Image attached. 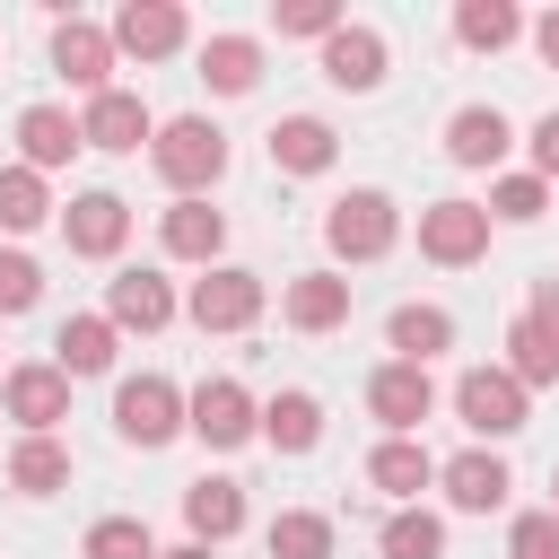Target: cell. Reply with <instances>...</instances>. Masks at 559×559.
I'll use <instances>...</instances> for the list:
<instances>
[{
	"label": "cell",
	"mask_w": 559,
	"mask_h": 559,
	"mask_svg": "<svg viewBox=\"0 0 559 559\" xmlns=\"http://www.w3.org/2000/svg\"><path fill=\"white\" fill-rule=\"evenodd\" d=\"M550 515H559V472H550Z\"/></svg>",
	"instance_id": "7bdbcfd3"
},
{
	"label": "cell",
	"mask_w": 559,
	"mask_h": 559,
	"mask_svg": "<svg viewBox=\"0 0 559 559\" xmlns=\"http://www.w3.org/2000/svg\"><path fill=\"white\" fill-rule=\"evenodd\" d=\"M262 542H271V559H332V515L323 507H280L271 524H262Z\"/></svg>",
	"instance_id": "83f0119b"
},
{
	"label": "cell",
	"mask_w": 559,
	"mask_h": 559,
	"mask_svg": "<svg viewBox=\"0 0 559 559\" xmlns=\"http://www.w3.org/2000/svg\"><path fill=\"white\" fill-rule=\"evenodd\" d=\"M114 35L96 26V17H52V70L79 87V96H105L114 87Z\"/></svg>",
	"instance_id": "4fadbf2b"
},
{
	"label": "cell",
	"mask_w": 559,
	"mask_h": 559,
	"mask_svg": "<svg viewBox=\"0 0 559 559\" xmlns=\"http://www.w3.org/2000/svg\"><path fill=\"white\" fill-rule=\"evenodd\" d=\"M114 332H166L175 314H183V297H175V280L166 271H148V262H131V271H114L105 280V306H96Z\"/></svg>",
	"instance_id": "ba28073f"
},
{
	"label": "cell",
	"mask_w": 559,
	"mask_h": 559,
	"mask_svg": "<svg viewBox=\"0 0 559 559\" xmlns=\"http://www.w3.org/2000/svg\"><path fill=\"white\" fill-rule=\"evenodd\" d=\"M9 489H17V498L70 489V445H61V437H17V445H9Z\"/></svg>",
	"instance_id": "4316f807"
},
{
	"label": "cell",
	"mask_w": 559,
	"mask_h": 559,
	"mask_svg": "<svg viewBox=\"0 0 559 559\" xmlns=\"http://www.w3.org/2000/svg\"><path fill=\"white\" fill-rule=\"evenodd\" d=\"M498 367H507V376H515L524 393H533V384H559V349H550V341H542V332H533L524 314L507 323V358H498Z\"/></svg>",
	"instance_id": "836d02e7"
},
{
	"label": "cell",
	"mask_w": 559,
	"mask_h": 559,
	"mask_svg": "<svg viewBox=\"0 0 559 559\" xmlns=\"http://www.w3.org/2000/svg\"><path fill=\"white\" fill-rule=\"evenodd\" d=\"M114 52H131V61H166V52H183L192 44V17L175 9V0H131V9H114Z\"/></svg>",
	"instance_id": "5bb4252c"
},
{
	"label": "cell",
	"mask_w": 559,
	"mask_h": 559,
	"mask_svg": "<svg viewBox=\"0 0 559 559\" xmlns=\"http://www.w3.org/2000/svg\"><path fill=\"white\" fill-rule=\"evenodd\" d=\"M44 218H52V183H44L35 166H0V227L26 236V227H44Z\"/></svg>",
	"instance_id": "1f68e13d"
},
{
	"label": "cell",
	"mask_w": 559,
	"mask_h": 559,
	"mask_svg": "<svg viewBox=\"0 0 559 559\" xmlns=\"http://www.w3.org/2000/svg\"><path fill=\"white\" fill-rule=\"evenodd\" d=\"M367 489H384L393 507H419V489H437V454L419 437H384L367 454Z\"/></svg>",
	"instance_id": "ffe728a7"
},
{
	"label": "cell",
	"mask_w": 559,
	"mask_h": 559,
	"mask_svg": "<svg viewBox=\"0 0 559 559\" xmlns=\"http://www.w3.org/2000/svg\"><path fill=\"white\" fill-rule=\"evenodd\" d=\"M507 148H515V122L498 105H454L445 114V157L454 166H498Z\"/></svg>",
	"instance_id": "44dd1931"
},
{
	"label": "cell",
	"mask_w": 559,
	"mask_h": 559,
	"mask_svg": "<svg viewBox=\"0 0 559 559\" xmlns=\"http://www.w3.org/2000/svg\"><path fill=\"white\" fill-rule=\"evenodd\" d=\"M280 323L288 332H341L349 323V280L341 271H297L280 288Z\"/></svg>",
	"instance_id": "e0dca14e"
},
{
	"label": "cell",
	"mask_w": 559,
	"mask_h": 559,
	"mask_svg": "<svg viewBox=\"0 0 559 559\" xmlns=\"http://www.w3.org/2000/svg\"><path fill=\"white\" fill-rule=\"evenodd\" d=\"M35 297H44V262L0 245V314H35Z\"/></svg>",
	"instance_id": "d590c367"
},
{
	"label": "cell",
	"mask_w": 559,
	"mask_h": 559,
	"mask_svg": "<svg viewBox=\"0 0 559 559\" xmlns=\"http://www.w3.org/2000/svg\"><path fill=\"white\" fill-rule=\"evenodd\" d=\"M271 26H280V35H314V44H323V35L341 26V9H332V0H288V9H271Z\"/></svg>",
	"instance_id": "74e56055"
},
{
	"label": "cell",
	"mask_w": 559,
	"mask_h": 559,
	"mask_svg": "<svg viewBox=\"0 0 559 559\" xmlns=\"http://www.w3.org/2000/svg\"><path fill=\"white\" fill-rule=\"evenodd\" d=\"M332 157H341V140H332L323 114H280V122H271V166H280V175H323Z\"/></svg>",
	"instance_id": "d4e9b609"
},
{
	"label": "cell",
	"mask_w": 559,
	"mask_h": 559,
	"mask_svg": "<svg viewBox=\"0 0 559 559\" xmlns=\"http://www.w3.org/2000/svg\"><path fill=\"white\" fill-rule=\"evenodd\" d=\"M148 166H157V183H166L175 201H201V192L227 175V131H218L210 114H175V122H157V140H148Z\"/></svg>",
	"instance_id": "6da1fadb"
},
{
	"label": "cell",
	"mask_w": 559,
	"mask_h": 559,
	"mask_svg": "<svg viewBox=\"0 0 559 559\" xmlns=\"http://www.w3.org/2000/svg\"><path fill=\"white\" fill-rule=\"evenodd\" d=\"M507 559H559V515L550 507H524L507 524Z\"/></svg>",
	"instance_id": "8d00e7d4"
},
{
	"label": "cell",
	"mask_w": 559,
	"mask_h": 559,
	"mask_svg": "<svg viewBox=\"0 0 559 559\" xmlns=\"http://www.w3.org/2000/svg\"><path fill=\"white\" fill-rule=\"evenodd\" d=\"M533 175H542V183H559V114H542V122H533Z\"/></svg>",
	"instance_id": "ab89813d"
},
{
	"label": "cell",
	"mask_w": 559,
	"mask_h": 559,
	"mask_svg": "<svg viewBox=\"0 0 559 559\" xmlns=\"http://www.w3.org/2000/svg\"><path fill=\"white\" fill-rule=\"evenodd\" d=\"M376 550H384V559H445V515H428V507H393V515L376 524Z\"/></svg>",
	"instance_id": "f546056e"
},
{
	"label": "cell",
	"mask_w": 559,
	"mask_h": 559,
	"mask_svg": "<svg viewBox=\"0 0 559 559\" xmlns=\"http://www.w3.org/2000/svg\"><path fill=\"white\" fill-rule=\"evenodd\" d=\"M157 245H166V262H218L227 253V218L210 210V201H175L166 218H157Z\"/></svg>",
	"instance_id": "7402d4cb"
},
{
	"label": "cell",
	"mask_w": 559,
	"mask_h": 559,
	"mask_svg": "<svg viewBox=\"0 0 559 559\" xmlns=\"http://www.w3.org/2000/svg\"><path fill=\"white\" fill-rule=\"evenodd\" d=\"M437 489H445V507H454V515H498V507H507V489H515V472H507V454H498V445H463V454H445V463H437Z\"/></svg>",
	"instance_id": "30bf717a"
},
{
	"label": "cell",
	"mask_w": 559,
	"mask_h": 559,
	"mask_svg": "<svg viewBox=\"0 0 559 559\" xmlns=\"http://www.w3.org/2000/svg\"><path fill=\"white\" fill-rule=\"evenodd\" d=\"M87 140H79V114L70 105H26L17 114V166H35V175H52V166H70Z\"/></svg>",
	"instance_id": "d6986e66"
},
{
	"label": "cell",
	"mask_w": 559,
	"mask_h": 559,
	"mask_svg": "<svg viewBox=\"0 0 559 559\" xmlns=\"http://www.w3.org/2000/svg\"><path fill=\"white\" fill-rule=\"evenodd\" d=\"M262 445H271V454H314V445H323V402H314L306 384H280V393L262 402Z\"/></svg>",
	"instance_id": "cb8c5ba5"
},
{
	"label": "cell",
	"mask_w": 559,
	"mask_h": 559,
	"mask_svg": "<svg viewBox=\"0 0 559 559\" xmlns=\"http://www.w3.org/2000/svg\"><path fill=\"white\" fill-rule=\"evenodd\" d=\"M183 533H192L201 550L236 542V533H245V489H236L227 472H201V480L183 489Z\"/></svg>",
	"instance_id": "ac0fdd59"
},
{
	"label": "cell",
	"mask_w": 559,
	"mask_h": 559,
	"mask_svg": "<svg viewBox=\"0 0 559 559\" xmlns=\"http://www.w3.org/2000/svg\"><path fill=\"white\" fill-rule=\"evenodd\" d=\"M524 35H533V52H542V61H550V70H559V9H542V17H533V26H524Z\"/></svg>",
	"instance_id": "60d3db41"
},
{
	"label": "cell",
	"mask_w": 559,
	"mask_h": 559,
	"mask_svg": "<svg viewBox=\"0 0 559 559\" xmlns=\"http://www.w3.org/2000/svg\"><path fill=\"white\" fill-rule=\"evenodd\" d=\"M367 411H376V428H384V437H419V419L437 411V384H428V367H411V358H384V367L367 376Z\"/></svg>",
	"instance_id": "7c38bea8"
},
{
	"label": "cell",
	"mask_w": 559,
	"mask_h": 559,
	"mask_svg": "<svg viewBox=\"0 0 559 559\" xmlns=\"http://www.w3.org/2000/svg\"><path fill=\"white\" fill-rule=\"evenodd\" d=\"M384 349H393V358H411V367H428L437 349H454V314H445V306H428V297H402V306L384 314Z\"/></svg>",
	"instance_id": "603a6c76"
},
{
	"label": "cell",
	"mask_w": 559,
	"mask_h": 559,
	"mask_svg": "<svg viewBox=\"0 0 559 559\" xmlns=\"http://www.w3.org/2000/svg\"><path fill=\"white\" fill-rule=\"evenodd\" d=\"M524 35V9H507V0H463L454 9V44L463 52H507Z\"/></svg>",
	"instance_id": "4dcf8cb0"
},
{
	"label": "cell",
	"mask_w": 559,
	"mask_h": 559,
	"mask_svg": "<svg viewBox=\"0 0 559 559\" xmlns=\"http://www.w3.org/2000/svg\"><path fill=\"white\" fill-rule=\"evenodd\" d=\"M61 245H70L79 262H114V253L131 245V201H122V192H70Z\"/></svg>",
	"instance_id": "8fae6325"
},
{
	"label": "cell",
	"mask_w": 559,
	"mask_h": 559,
	"mask_svg": "<svg viewBox=\"0 0 559 559\" xmlns=\"http://www.w3.org/2000/svg\"><path fill=\"white\" fill-rule=\"evenodd\" d=\"M384 61H393V52H384V35H376V26H349V17H341V26L323 35V79H332V87H349V96L384 87Z\"/></svg>",
	"instance_id": "2e32d148"
},
{
	"label": "cell",
	"mask_w": 559,
	"mask_h": 559,
	"mask_svg": "<svg viewBox=\"0 0 559 559\" xmlns=\"http://www.w3.org/2000/svg\"><path fill=\"white\" fill-rule=\"evenodd\" d=\"M79 559H157V533L140 515H96L79 533Z\"/></svg>",
	"instance_id": "d6a6232c"
},
{
	"label": "cell",
	"mask_w": 559,
	"mask_h": 559,
	"mask_svg": "<svg viewBox=\"0 0 559 559\" xmlns=\"http://www.w3.org/2000/svg\"><path fill=\"white\" fill-rule=\"evenodd\" d=\"M114 437L140 445V454L175 445V437H183V384H175V376H122V384H114Z\"/></svg>",
	"instance_id": "3957f363"
},
{
	"label": "cell",
	"mask_w": 559,
	"mask_h": 559,
	"mask_svg": "<svg viewBox=\"0 0 559 559\" xmlns=\"http://www.w3.org/2000/svg\"><path fill=\"white\" fill-rule=\"evenodd\" d=\"M114 349H122V332H114L105 314H70V323L52 332V367H61L70 384H79V376H105Z\"/></svg>",
	"instance_id": "484cf974"
},
{
	"label": "cell",
	"mask_w": 559,
	"mask_h": 559,
	"mask_svg": "<svg viewBox=\"0 0 559 559\" xmlns=\"http://www.w3.org/2000/svg\"><path fill=\"white\" fill-rule=\"evenodd\" d=\"M0 411H9L26 437H52V428L70 419V376H61L52 358H17V367H0Z\"/></svg>",
	"instance_id": "52a82bcc"
},
{
	"label": "cell",
	"mask_w": 559,
	"mask_h": 559,
	"mask_svg": "<svg viewBox=\"0 0 559 559\" xmlns=\"http://www.w3.org/2000/svg\"><path fill=\"white\" fill-rule=\"evenodd\" d=\"M183 428H192L210 454H236L245 437H262V402H253L236 376H201V384L183 393Z\"/></svg>",
	"instance_id": "277c9868"
},
{
	"label": "cell",
	"mask_w": 559,
	"mask_h": 559,
	"mask_svg": "<svg viewBox=\"0 0 559 559\" xmlns=\"http://www.w3.org/2000/svg\"><path fill=\"white\" fill-rule=\"evenodd\" d=\"M524 323H533V332L559 349V271H542V280H533V297H524Z\"/></svg>",
	"instance_id": "f35d334b"
},
{
	"label": "cell",
	"mask_w": 559,
	"mask_h": 559,
	"mask_svg": "<svg viewBox=\"0 0 559 559\" xmlns=\"http://www.w3.org/2000/svg\"><path fill=\"white\" fill-rule=\"evenodd\" d=\"M489 227H498V218H489L480 201H428V210H419V253L445 262V271H472V262L489 253Z\"/></svg>",
	"instance_id": "9c48e42d"
},
{
	"label": "cell",
	"mask_w": 559,
	"mask_h": 559,
	"mask_svg": "<svg viewBox=\"0 0 559 559\" xmlns=\"http://www.w3.org/2000/svg\"><path fill=\"white\" fill-rule=\"evenodd\" d=\"M201 79H210L218 96H245V87L262 79V35H210V44H201Z\"/></svg>",
	"instance_id": "f1b7e54d"
},
{
	"label": "cell",
	"mask_w": 559,
	"mask_h": 559,
	"mask_svg": "<svg viewBox=\"0 0 559 559\" xmlns=\"http://www.w3.org/2000/svg\"><path fill=\"white\" fill-rule=\"evenodd\" d=\"M524 402H533V393H524L507 367H463V376H454V419H463L480 445L515 437V428H524Z\"/></svg>",
	"instance_id": "8992f818"
},
{
	"label": "cell",
	"mask_w": 559,
	"mask_h": 559,
	"mask_svg": "<svg viewBox=\"0 0 559 559\" xmlns=\"http://www.w3.org/2000/svg\"><path fill=\"white\" fill-rule=\"evenodd\" d=\"M79 140H87V148H105V157H131L140 140H157V122H148L140 87H105V96H87V105H79Z\"/></svg>",
	"instance_id": "9a60e30c"
},
{
	"label": "cell",
	"mask_w": 559,
	"mask_h": 559,
	"mask_svg": "<svg viewBox=\"0 0 559 559\" xmlns=\"http://www.w3.org/2000/svg\"><path fill=\"white\" fill-rule=\"evenodd\" d=\"M262 306H271V288H262V271H245V262H210V271L192 280V297H183V314H192L201 332H245V323H262Z\"/></svg>",
	"instance_id": "5b68a950"
},
{
	"label": "cell",
	"mask_w": 559,
	"mask_h": 559,
	"mask_svg": "<svg viewBox=\"0 0 559 559\" xmlns=\"http://www.w3.org/2000/svg\"><path fill=\"white\" fill-rule=\"evenodd\" d=\"M323 245H332L341 262H384V253L402 245V210H393V192H376V183L341 192V201L323 210Z\"/></svg>",
	"instance_id": "7a4b0ae2"
},
{
	"label": "cell",
	"mask_w": 559,
	"mask_h": 559,
	"mask_svg": "<svg viewBox=\"0 0 559 559\" xmlns=\"http://www.w3.org/2000/svg\"><path fill=\"white\" fill-rule=\"evenodd\" d=\"M480 210H489V218H507V227H533V218H542V210H550V183H542V175H533V166H524V175H498V183H489V201H480Z\"/></svg>",
	"instance_id": "e575fe53"
},
{
	"label": "cell",
	"mask_w": 559,
	"mask_h": 559,
	"mask_svg": "<svg viewBox=\"0 0 559 559\" xmlns=\"http://www.w3.org/2000/svg\"><path fill=\"white\" fill-rule=\"evenodd\" d=\"M157 559H218V550H201V542H175V550H157Z\"/></svg>",
	"instance_id": "b9f144b4"
}]
</instances>
